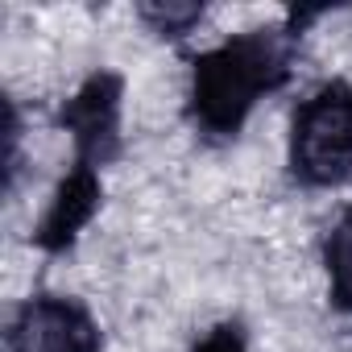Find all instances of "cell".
Instances as JSON below:
<instances>
[{
    "mask_svg": "<svg viewBox=\"0 0 352 352\" xmlns=\"http://www.w3.org/2000/svg\"><path fill=\"white\" fill-rule=\"evenodd\" d=\"M298 54V25H265L204 50L191 67V120L204 137L228 141L245 129L253 108L286 87Z\"/></svg>",
    "mask_w": 352,
    "mask_h": 352,
    "instance_id": "1",
    "label": "cell"
},
{
    "mask_svg": "<svg viewBox=\"0 0 352 352\" xmlns=\"http://www.w3.org/2000/svg\"><path fill=\"white\" fill-rule=\"evenodd\" d=\"M290 174L315 191L352 183V87L344 79L315 87L298 104L290 124Z\"/></svg>",
    "mask_w": 352,
    "mask_h": 352,
    "instance_id": "2",
    "label": "cell"
},
{
    "mask_svg": "<svg viewBox=\"0 0 352 352\" xmlns=\"http://www.w3.org/2000/svg\"><path fill=\"white\" fill-rule=\"evenodd\" d=\"M104 336L91 311L67 294H34L9 319V352H100Z\"/></svg>",
    "mask_w": 352,
    "mask_h": 352,
    "instance_id": "3",
    "label": "cell"
},
{
    "mask_svg": "<svg viewBox=\"0 0 352 352\" xmlns=\"http://www.w3.org/2000/svg\"><path fill=\"white\" fill-rule=\"evenodd\" d=\"M120 100L124 83L112 71H96L83 79V87L63 104L58 124L75 141V162L104 170L120 157Z\"/></svg>",
    "mask_w": 352,
    "mask_h": 352,
    "instance_id": "4",
    "label": "cell"
},
{
    "mask_svg": "<svg viewBox=\"0 0 352 352\" xmlns=\"http://www.w3.org/2000/svg\"><path fill=\"white\" fill-rule=\"evenodd\" d=\"M100 199H104L100 170L75 162V166L63 174L54 199L46 204V212H42V220H38V228H34V245H38L42 253H67V249L79 241V232L96 220Z\"/></svg>",
    "mask_w": 352,
    "mask_h": 352,
    "instance_id": "5",
    "label": "cell"
},
{
    "mask_svg": "<svg viewBox=\"0 0 352 352\" xmlns=\"http://www.w3.org/2000/svg\"><path fill=\"white\" fill-rule=\"evenodd\" d=\"M323 265H327V290L336 311L352 319V208L331 224L323 241Z\"/></svg>",
    "mask_w": 352,
    "mask_h": 352,
    "instance_id": "6",
    "label": "cell"
},
{
    "mask_svg": "<svg viewBox=\"0 0 352 352\" xmlns=\"http://www.w3.org/2000/svg\"><path fill=\"white\" fill-rule=\"evenodd\" d=\"M137 13L157 38H187L204 21V5H141Z\"/></svg>",
    "mask_w": 352,
    "mask_h": 352,
    "instance_id": "7",
    "label": "cell"
},
{
    "mask_svg": "<svg viewBox=\"0 0 352 352\" xmlns=\"http://www.w3.org/2000/svg\"><path fill=\"white\" fill-rule=\"evenodd\" d=\"M191 352H249V336L241 323H216L195 340Z\"/></svg>",
    "mask_w": 352,
    "mask_h": 352,
    "instance_id": "8",
    "label": "cell"
}]
</instances>
